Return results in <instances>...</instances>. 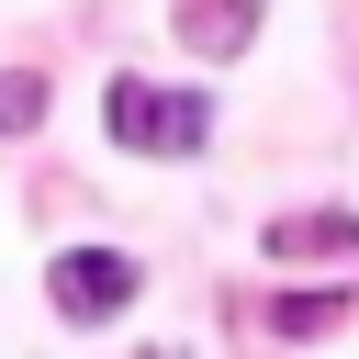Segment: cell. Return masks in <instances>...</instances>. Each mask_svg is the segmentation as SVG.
I'll return each mask as SVG.
<instances>
[{
	"mask_svg": "<svg viewBox=\"0 0 359 359\" xmlns=\"http://www.w3.org/2000/svg\"><path fill=\"white\" fill-rule=\"evenodd\" d=\"M101 123H112V146H135V157H202V146H213V90H180V79H112Z\"/></svg>",
	"mask_w": 359,
	"mask_h": 359,
	"instance_id": "6da1fadb",
	"label": "cell"
},
{
	"mask_svg": "<svg viewBox=\"0 0 359 359\" xmlns=\"http://www.w3.org/2000/svg\"><path fill=\"white\" fill-rule=\"evenodd\" d=\"M45 292H56L67 325H101V314H123V303L146 292V269H135L123 247H56V258H45Z\"/></svg>",
	"mask_w": 359,
	"mask_h": 359,
	"instance_id": "7a4b0ae2",
	"label": "cell"
},
{
	"mask_svg": "<svg viewBox=\"0 0 359 359\" xmlns=\"http://www.w3.org/2000/svg\"><path fill=\"white\" fill-rule=\"evenodd\" d=\"M180 45L191 56H247L258 45V0H180Z\"/></svg>",
	"mask_w": 359,
	"mask_h": 359,
	"instance_id": "3957f363",
	"label": "cell"
},
{
	"mask_svg": "<svg viewBox=\"0 0 359 359\" xmlns=\"http://www.w3.org/2000/svg\"><path fill=\"white\" fill-rule=\"evenodd\" d=\"M269 258H359V213H280Z\"/></svg>",
	"mask_w": 359,
	"mask_h": 359,
	"instance_id": "277c9868",
	"label": "cell"
},
{
	"mask_svg": "<svg viewBox=\"0 0 359 359\" xmlns=\"http://www.w3.org/2000/svg\"><path fill=\"white\" fill-rule=\"evenodd\" d=\"M348 314H359V292H280V303H269L280 337H325V325H348Z\"/></svg>",
	"mask_w": 359,
	"mask_h": 359,
	"instance_id": "5b68a950",
	"label": "cell"
},
{
	"mask_svg": "<svg viewBox=\"0 0 359 359\" xmlns=\"http://www.w3.org/2000/svg\"><path fill=\"white\" fill-rule=\"evenodd\" d=\"M45 123V79L34 67H0V135H34Z\"/></svg>",
	"mask_w": 359,
	"mask_h": 359,
	"instance_id": "8992f818",
	"label": "cell"
},
{
	"mask_svg": "<svg viewBox=\"0 0 359 359\" xmlns=\"http://www.w3.org/2000/svg\"><path fill=\"white\" fill-rule=\"evenodd\" d=\"M146 359H180V348H146Z\"/></svg>",
	"mask_w": 359,
	"mask_h": 359,
	"instance_id": "52a82bcc",
	"label": "cell"
}]
</instances>
